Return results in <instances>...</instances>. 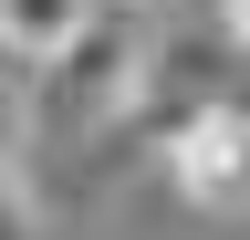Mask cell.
Masks as SVG:
<instances>
[{
  "instance_id": "obj_1",
  "label": "cell",
  "mask_w": 250,
  "mask_h": 240,
  "mask_svg": "<svg viewBox=\"0 0 250 240\" xmlns=\"http://www.w3.org/2000/svg\"><path fill=\"white\" fill-rule=\"evenodd\" d=\"M146 11H125V0H94V11L62 32L42 63V84H31V105H21V126H62V136H104L125 94H136V63H146Z\"/></svg>"
},
{
  "instance_id": "obj_2",
  "label": "cell",
  "mask_w": 250,
  "mask_h": 240,
  "mask_svg": "<svg viewBox=\"0 0 250 240\" xmlns=\"http://www.w3.org/2000/svg\"><path fill=\"white\" fill-rule=\"evenodd\" d=\"M156 167H167V188L188 209L240 219L250 209V94H208L198 115H177V126L156 136Z\"/></svg>"
},
{
  "instance_id": "obj_3",
  "label": "cell",
  "mask_w": 250,
  "mask_h": 240,
  "mask_svg": "<svg viewBox=\"0 0 250 240\" xmlns=\"http://www.w3.org/2000/svg\"><path fill=\"white\" fill-rule=\"evenodd\" d=\"M83 11H94V0H0V52H11V63H42Z\"/></svg>"
},
{
  "instance_id": "obj_4",
  "label": "cell",
  "mask_w": 250,
  "mask_h": 240,
  "mask_svg": "<svg viewBox=\"0 0 250 240\" xmlns=\"http://www.w3.org/2000/svg\"><path fill=\"white\" fill-rule=\"evenodd\" d=\"M21 115H0V240H31V188H21Z\"/></svg>"
},
{
  "instance_id": "obj_5",
  "label": "cell",
  "mask_w": 250,
  "mask_h": 240,
  "mask_svg": "<svg viewBox=\"0 0 250 240\" xmlns=\"http://www.w3.org/2000/svg\"><path fill=\"white\" fill-rule=\"evenodd\" d=\"M208 32H219L229 63H250V0H208Z\"/></svg>"
},
{
  "instance_id": "obj_6",
  "label": "cell",
  "mask_w": 250,
  "mask_h": 240,
  "mask_svg": "<svg viewBox=\"0 0 250 240\" xmlns=\"http://www.w3.org/2000/svg\"><path fill=\"white\" fill-rule=\"evenodd\" d=\"M0 84H11V52H0Z\"/></svg>"
},
{
  "instance_id": "obj_7",
  "label": "cell",
  "mask_w": 250,
  "mask_h": 240,
  "mask_svg": "<svg viewBox=\"0 0 250 240\" xmlns=\"http://www.w3.org/2000/svg\"><path fill=\"white\" fill-rule=\"evenodd\" d=\"M125 11H146V0H125Z\"/></svg>"
}]
</instances>
